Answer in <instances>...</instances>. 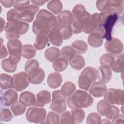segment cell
<instances>
[{"mask_svg": "<svg viewBox=\"0 0 124 124\" xmlns=\"http://www.w3.org/2000/svg\"><path fill=\"white\" fill-rule=\"evenodd\" d=\"M62 81V78L61 74L54 72L50 74L47 79L48 86L52 89H56L60 87Z\"/></svg>", "mask_w": 124, "mask_h": 124, "instance_id": "cell-20", "label": "cell"}, {"mask_svg": "<svg viewBox=\"0 0 124 124\" xmlns=\"http://www.w3.org/2000/svg\"><path fill=\"white\" fill-rule=\"evenodd\" d=\"M60 26L57 18L46 9L41 10L37 14L32 24V31L36 35H46L51 27Z\"/></svg>", "mask_w": 124, "mask_h": 124, "instance_id": "cell-1", "label": "cell"}, {"mask_svg": "<svg viewBox=\"0 0 124 124\" xmlns=\"http://www.w3.org/2000/svg\"><path fill=\"white\" fill-rule=\"evenodd\" d=\"M19 101L26 107L34 106L36 102V97L32 93L26 91L20 94Z\"/></svg>", "mask_w": 124, "mask_h": 124, "instance_id": "cell-21", "label": "cell"}, {"mask_svg": "<svg viewBox=\"0 0 124 124\" xmlns=\"http://www.w3.org/2000/svg\"><path fill=\"white\" fill-rule=\"evenodd\" d=\"M50 108L58 113H62L66 110L65 97L62 94L61 90H56L53 92L52 100Z\"/></svg>", "mask_w": 124, "mask_h": 124, "instance_id": "cell-7", "label": "cell"}, {"mask_svg": "<svg viewBox=\"0 0 124 124\" xmlns=\"http://www.w3.org/2000/svg\"><path fill=\"white\" fill-rule=\"evenodd\" d=\"M98 77L97 70L93 67H86L80 74L78 79L79 87L86 91L89 90L92 83Z\"/></svg>", "mask_w": 124, "mask_h": 124, "instance_id": "cell-4", "label": "cell"}, {"mask_svg": "<svg viewBox=\"0 0 124 124\" xmlns=\"http://www.w3.org/2000/svg\"><path fill=\"white\" fill-rule=\"evenodd\" d=\"M60 123L61 124H75L71 113L69 111H64L62 113L60 118Z\"/></svg>", "mask_w": 124, "mask_h": 124, "instance_id": "cell-42", "label": "cell"}, {"mask_svg": "<svg viewBox=\"0 0 124 124\" xmlns=\"http://www.w3.org/2000/svg\"><path fill=\"white\" fill-rule=\"evenodd\" d=\"M71 115L75 123H81L85 118V113L81 108L76 107L71 108Z\"/></svg>", "mask_w": 124, "mask_h": 124, "instance_id": "cell-29", "label": "cell"}, {"mask_svg": "<svg viewBox=\"0 0 124 124\" xmlns=\"http://www.w3.org/2000/svg\"><path fill=\"white\" fill-rule=\"evenodd\" d=\"M52 66L55 71L58 72H62L67 67L68 62L62 57L59 58L53 62Z\"/></svg>", "mask_w": 124, "mask_h": 124, "instance_id": "cell-36", "label": "cell"}, {"mask_svg": "<svg viewBox=\"0 0 124 124\" xmlns=\"http://www.w3.org/2000/svg\"><path fill=\"white\" fill-rule=\"evenodd\" d=\"M124 117L123 114H118L113 119V124H124Z\"/></svg>", "mask_w": 124, "mask_h": 124, "instance_id": "cell-52", "label": "cell"}, {"mask_svg": "<svg viewBox=\"0 0 124 124\" xmlns=\"http://www.w3.org/2000/svg\"><path fill=\"white\" fill-rule=\"evenodd\" d=\"M14 88L18 92L26 89L29 85L30 80L28 74L24 72H20L14 74L13 76Z\"/></svg>", "mask_w": 124, "mask_h": 124, "instance_id": "cell-11", "label": "cell"}, {"mask_svg": "<svg viewBox=\"0 0 124 124\" xmlns=\"http://www.w3.org/2000/svg\"><path fill=\"white\" fill-rule=\"evenodd\" d=\"M123 54H121L118 56L117 59L115 60L112 66H111L112 70L116 73H122L123 72L124 70V63H123Z\"/></svg>", "mask_w": 124, "mask_h": 124, "instance_id": "cell-41", "label": "cell"}, {"mask_svg": "<svg viewBox=\"0 0 124 124\" xmlns=\"http://www.w3.org/2000/svg\"><path fill=\"white\" fill-rule=\"evenodd\" d=\"M86 12V9L83 5L78 4L73 7L72 14L74 20H78L85 15Z\"/></svg>", "mask_w": 124, "mask_h": 124, "instance_id": "cell-35", "label": "cell"}, {"mask_svg": "<svg viewBox=\"0 0 124 124\" xmlns=\"http://www.w3.org/2000/svg\"><path fill=\"white\" fill-rule=\"evenodd\" d=\"M104 30L102 26H98L95 28L90 33L88 37V42L93 47L100 46L103 42Z\"/></svg>", "mask_w": 124, "mask_h": 124, "instance_id": "cell-9", "label": "cell"}, {"mask_svg": "<svg viewBox=\"0 0 124 124\" xmlns=\"http://www.w3.org/2000/svg\"><path fill=\"white\" fill-rule=\"evenodd\" d=\"M46 114V110L44 108L30 107L26 111V117L30 123H43L45 121Z\"/></svg>", "mask_w": 124, "mask_h": 124, "instance_id": "cell-6", "label": "cell"}, {"mask_svg": "<svg viewBox=\"0 0 124 124\" xmlns=\"http://www.w3.org/2000/svg\"><path fill=\"white\" fill-rule=\"evenodd\" d=\"M67 104L71 108L78 107L86 108L93 103V99L87 92L78 90L67 99Z\"/></svg>", "mask_w": 124, "mask_h": 124, "instance_id": "cell-2", "label": "cell"}, {"mask_svg": "<svg viewBox=\"0 0 124 124\" xmlns=\"http://www.w3.org/2000/svg\"><path fill=\"white\" fill-rule=\"evenodd\" d=\"M51 101V94L49 91L43 90L39 92L36 96V102L34 106L43 107Z\"/></svg>", "mask_w": 124, "mask_h": 124, "instance_id": "cell-16", "label": "cell"}, {"mask_svg": "<svg viewBox=\"0 0 124 124\" xmlns=\"http://www.w3.org/2000/svg\"><path fill=\"white\" fill-rule=\"evenodd\" d=\"M0 2L2 4V5L5 8H10L12 7L14 3V0H0Z\"/></svg>", "mask_w": 124, "mask_h": 124, "instance_id": "cell-54", "label": "cell"}, {"mask_svg": "<svg viewBox=\"0 0 124 124\" xmlns=\"http://www.w3.org/2000/svg\"><path fill=\"white\" fill-rule=\"evenodd\" d=\"M104 98L110 104L123 105L124 104V91L119 89L110 88L107 90L104 94Z\"/></svg>", "mask_w": 124, "mask_h": 124, "instance_id": "cell-8", "label": "cell"}, {"mask_svg": "<svg viewBox=\"0 0 124 124\" xmlns=\"http://www.w3.org/2000/svg\"><path fill=\"white\" fill-rule=\"evenodd\" d=\"M115 61L114 56L109 54H103L100 58V63L102 66L111 68Z\"/></svg>", "mask_w": 124, "mask_h": 124, "instance_id": "cell-37", "label": "cell"}, {"mask_svg": "<svg viewBox=\"0 0 124 124\" xmlns=\"http://www.w3.org/2000/svg\"><path fill=\"white\" fill-rule=\"evenodd\" d=\"M13 118V115L9 108H3L0 112V119L1 122H9Z\"/></svg>", "mask_w": 124, "mask_h": 124, "instance_id": "cell-47", "label": "cell"}, {"mask_svg": "<svg viewBox=\"0 0 124 124\" xmlns=\"http://www.w3.org/2000/svg\"><path fill=\"white\" fill-rule=\"evenodd\" d=\"M47 9L55 15L59 14L62 11L63 6L62 2L59 0L50 1L47 4Z\"/></svg>", "mask_w": 124, "mask_h": 124, "instance_id": "cell-34", "label": "cell"}, {"mask_svg": "<svg viewBox=\"0 0 124 124\" xmlns=\"http://www.w3.org/2000/svg\"><path fill=\"white\" fill-rule=\"evenodd\" d=\"M36 49L30 44H26L22 46L21 49V56L26 59H30L33 58L36 54Z\"/></svg>", "mask_w": 124, "mask_h": 124, "instance_id": "cell-28", "label": "cell"}, {"mask_svg": "<svg viewBox=\"0 0 124 124\" xmlns=\"http://www.w3.org/2000/svg\"><path fill=\"white\" fill-rule=\"evenodd\" d=\"M18 100V94L14 90L9 89L4 93L1 97L2 104L5 106H10Z\"/></svg>", "mask_w": 124, "mask_h": 124, "instance_id": "cell-18", "label": "cell"}, {"mask_svg": "<svg viewBox=\"0 0 124 124\" xmlns=\"http://www.w3.org/2000/svg\"><path fill=\"white\" fill-rule=\"evenodd\" d=\"M101 122V117L95 112L90 113L87 118V124H100Z\"/></svg>", "mask_w": 124, "mask_h": 124, "instance_id": "cell-45", "label": "cell"}, {"mask_svg": "<svg viewBox=\"0 0 124 124\" xmlns=\"http://www.w3.org/2000/svg\"><path fill=\"white\" fill-rule=\"evenodd\" d=\"M0 59L5 58L8 55V52L5 46L4 45H1L0 46Z\"/></svg>", "mask_w": 124, "mask_h": 124, "instance_id": "cell-53", "label": "cell"}, {"mask_svg": "<svg viewBox=\"0 0 124 124\" xmlns=\"http://www.w3.org/2000/svg\"><path fill=\"white\" fill-rule=\"evenodd\" d=\"M71 25L73 33L75 34H78L83 31L81 25L78 20H74Z\"/></svg>", "mask_w": 124, "mask_h": 124, "instance_id": "cell-50", "label": "cell"}, {"mask_svg": "<svg viewBox=\"0 0 124 124\" xmlns=\"http://www.w3.org/2000/svg\"><path fill=\"white\" fill-rule=\"evenodd\" d=\"M76 89L75 85L72 82L67 81L62 87L61 92L62 94L65 97L72 95Z\"/></svg>", "mask_w": 124, "mask_h": 124, "instance_id": "cell-32", "label": "cell"}, {"mask_svg": "<svg viewBox=\"0 0 124 124\" xmlns=\"http://www.w3.org/2000/svg\"><path fill=\"white\" fill-rule=\"evenodd\" d=\"M97 74L99 80L104 83L108 82L111 78L112 72L110 68L100 66L98 67Z\"/></svg>", "mask_w": 124, "mask_h": 124, "instance_id": "cell-22", "label": "cell"}, {"mask_svg": "<svg viewBox=\"0 0 124 124\" xmlns=\"http://www.w3.org/2000/svg\"><path fill=\"white\" fill-rule=\"evenodd\" d=\"M57 18L60 25H70L74 20L72 14L69 10L62 11L58 15Z\"/></svg>", "mask_w": 124, "mask_h": 124, "instance_id": "cell-23", "label": "cell"}, {"mask_svg": "<svg viewBox=\"0 0 124 124\" xmlns=\"http://www.w3.org/2000/svg\"><path fill=\"white\" fill-rule=\"evenodd\" d=\"M119 108L116 106L112 105L111 106V108L109 112L106 117L109 119H113L117 115L119 114Z\"/></svg>", "mask_w": 124, "mask_h": 124, "instance_id": "cell-51", "label": "cell"}, {"mask_svg": "<svg viewBox=\"0 0 124 124\" xmlns=\"http://www.w3.org/2000/svg\"><path fill=\"white\" fill-rule=\"evenodd\" d=\"M26 107L23 105L20 101H16L11 105L10 107L12 112L16 116L23 114L26 110Z\"/></svg>", "mask_w": 124, "mask_h": 124, "instance_id": "cell-40", "label": "cell"}, {"mask_svg": "<svg viewBox=\"0 0 124 124\" xmlns=\"http://www.w3.org/2000/svg\"><path fill=\"white\" fill-rule=\"evenodd\" d=\"M96 108L98 112L101 115L106 117L109 112L111 105L106 101L101 100L98 103Z\"/></svg>", "mask_w": 124, "mask_h": 124, "instance_id": "cell-33", "label": "cell"}, {"mask_svg": "<svg viewBox=\"0 0 124 124\" xmlns=\"http://www.w3.org/2000/svg\"><path fill=\"white\" fill-rule=\"evenodd\" d=\"M70 66L76 70H80L85 65L86 62L84 58L81 55H76L69 60Z\"/></svg>", "mask_w": 124, "mask_h": 124, "instance_id": "cell-25", "label": "cell"}, {"mask_svg": "<svg viewBox=\"0 0 124 124\" xmlns=\"http://www.w3.org/2000/svg\"><path fill=\"white\" fill-rule=\"evenodd\" d=\"M124 0H110L108 8L105 12L108 14H116L119 15L121 14L124 10Z\"/></svg>", "mask_w": 124, "mask_h": 124, "instance_id": "cell-19", "label": "cell"}, {"mask_svg": "<svg viewBox=\"0 0 124 124\" xmlns=\"http://www.w3.org/2000/svg\"><path fill=\"white\" fill-rule=\"evenodd\" d=\"M18 62L16 60L9 57V58L4 59L1 62V66L5 71L13 73L16 70L17 64Z\"/></svg>", "mask_w": 124, "mask_h": 124, "instance_id": "cell-24", "label": "cell"}, {"mask_svg": "<svg viewBox=\"0 0 124 124\" xmlns=\"http://www.w3.org/2000/svg\"><path fill=\"white\" fill-rule=\"evenodd\" d=\"M8 50L9 53V57L12 58L18 62L21 59L22 43L18 39H13L9 40L7 43Z\"/></svg>", "mask_w": 124, "mask_h": 124, "instance_id": "cell-12", "label": "cell"}, {"mask_svg": "<svg viewBox=\"0 0 124 124\" xmlns=\"http://www.w3.org/2000/svg\"><path fill=\"white\" fill-rule=\"evenodd\" d=\"M30 82L33 84H39L42 83L45 77V72L41 68L35 69L28 74Z\"/></svg>", "mask_w": 124, "mask_h": 124, "instance_id": "cell-15", "label": "cell"}, {"mask_svg": "<svg viewBox=\"0 0 124 124\" xmlns=\"http://www.w3.org/2000/svg\"><path fill=\"white\" fill-rule=\"evenodd\" d=\"M107 90L105 83L101 82H94L90 90L89 93L95 97H100L104 95Z\"/></svg>", "mask_w": 124, "mask_h": 124, "instance_id": "cell-17", "label": "cell"}, {"mask_svg": "<svg viewBox=\"0 0 124 124\" xmlns=\"http://www.w3.org/2000/svg\"><path fill=\"white\" fill-rule=\"evenodd\" d=\"M76 54L75 50L70 46H65L61 49V55L62 58L67 61L71 60Z\"/></svg>", "mask_w": 124, "mask_h": 124, "instance_id": "cell-38", "label": "cell"}, {"mask_svg": "<svg viewBox=\"0 0 124 124\" xmlns=\"http://www.w3.org/2000/svg\"><path fill=\"white\" fill-rule=\"evenodd\" d=\"M5 21L2 18H0V32H2L4 28Z\"/></svg>", "mask_w": 124, "mask_h": 124, "instance_id": "cell-56", "label": "cell"}, {"mask_svg": "<svg viewBox=\"0 0 124 124\" xmlns=\"http://www.w3.org/2000/svg\"><path fill=\"white\" fill-rule=\"evenodd\" d=\"M19 12L15 9L10 10L7 13V20L8 21H17L18 19Z\"/></svg>", "mask_w": 124, "mask_h": 124, "instance_id": "cell-48", "label": "cell"}, {"mask_svg": "<svg viewBox=\"0 0 124 124\" xmlns=\"http://www.w3.org/2000/svg\"><path fill=\"white\" fill-rule=\"evenodd\" d=\"M59 27H51L48 30L47 36L50 42L54 46H60L62 44V38L60 33Z\"/></svg>", "mask_w": 124, "mask_h": 124, "instance_id": "cell-14", "label": "cell"}, {"mask_svg": "<svg viewBox=\"0 0 124 124\" xmlns=\"http://www.w3.org/2000/svg\"><path fill=\"white\" fill-rule=\"evenodd\" d=\"M60 55V49L56 47H51L47 49L45 52L46 59L50 62H54L59 58Z\"/></svg>", "mask_w": 124, "mask_h": 124, "instance_id": "cell-27", "label": "cell"}, {"mask_svg": "<svg viewBox=\"0 0 124 124\" xmlns=\"http://www.w3.org/2000/svg\"><path fill=\"white\" fill-rule=\"evenodd\" d=\"M39 9V7L36 5L31 4L29 5L25 9L19 12V20L22 21L31 22L33 21L34 16Z\"/></svg>", "mask_w": 124, "mask_h": 124, "instance_id": "cell-13", "label": "cell"}, {"mask_svg": "<svg viewBox=\"0 0 124 124\" xmlns=\"http://www.w3.org/2000/svg\"><path fill=\"white\" fill-rule=\"evenodd\" d=\"M29 0H15L13 6L16 10L20 12L30 5Z\"/></svg>", "mask_w": 124, "mask_h": 124, "instance_id": "cell-46", "label": "cell"}, {"mask_svg": "<svg viewBox=\"0 0 124 124\" xmlns=\"http://www.w3.org/2000/svg\"><path fill=\"white\" fill-rule=\"evenodd\" d=\"M110 0H97L96 2V6L97 9L102 12L106 11L109 7Z\"/></svg>", "mask_w": 124, "mask_h": 124, "instance_id": "cell-49", "label": "cell"}, {"mask_svg": "<svg viewBox=\"0 0 124 124\" xmlns=\"http://www.w3.org/2000/svg\"><path fill=\"white\" fill-rule=\"evenodd\" d=\"M48 42V38L46 35L39 34L36 37L33 46L37 50H40L44 49Z\"/></svg>", "mask_w": 124, "mask_h": 124, "instance_id": "cell-30", "label": "cell"}, {"mask_svg": "<svg viewBox=\"0 0 124 124\" xmlns=\"http://www.w3.org/2000/svg\"><path fill=\"white\" fill-rule=\"evenodd\" d=\"M29 28V24L22 21H8L5 27L6 38L9 40L17 39L27 32Z\"/></svg>", "mask_w": 124, "mask_h": 124, "instance_id": "cell-3", "label": "cell"}, {"mask_svg": "<svg viewBox=\"0 0 124 124\" xmlns=\"http://www.w3.org/2000/svg\"><path fill=\"white\" fill-rule=\"evenodd\" d=\"M101 18L100 26L104 30V38L107 41L112 38V31L113 28L118 19V15L116 14H108L106 12L99 13Z\"/></svg>", "mask_w": 124, "mask_h": 124, "instance_id": "cell-5", "label": "cell"}, {"mask_svg": "<svg viewBox=\"0 0 124 124\" xmlns=\"http://www.w3.org/2000/svg\"><path fill=\"white\" fill-rule=\"evenodd\" d=\"M46 123L47 124H58L60 123V117L58 113L50 111L47 114Z\"/></svg>", "mask_w": 124, "mask_h": 124, "instance_id": "cell-44", "label": "cell"}, {"mask_svg": "<svg viewBox=\"0 0 124 124\" xmlns=\"http://www.w3.org/2000/svg\"><path fill=\"white\" fill-rule=\"evenodd\" d=\"M71 46L75 50L76 53L82 54L85 53L88 50V45L87 43L80 40H78L74 41Z\"/></svg>", "mask_w": 124, "mask_h": 124, "instance_id": "cell-31", "label": "cell"}, {"mask_svg": "<svg viewBox=\"0 0 124 124\" xmlns=\"http://www.w3.org/2000/svg\"><path fill=\"white\" fill-rule=\"evenodd\" d=\"M39 62L35 59H31L26 62L25 64V70L27 73H30L31 71L39 68Z\"/></svg>", "mask_w": 124, "mask_h": 124, "instance_id": "cell-43", "label": "cell"}, {"mask_svg": "<svg viewBox=\"0 0 124 124\" xmlns=\"http://www.w3.org/2000/svg\"><path fill=\"white\" fill-rule=\"evenodd\" d=\"M60 33L63 40H67L71 37L73 34V31L70 25H62L59 27Z\"/></svg>", "mask_w": 124, "mask_h": 124, "instance_id": "cell-39", "label": "cell"}, {"mask_svg": "<svg viewBox=\"0 0 124 124\" xmlns=\"http://www.w3.org/2000/svg\"><path fill=\"white\" fill-rule=\"evenodd\" d=\"M0 86L3 90L14 88L13 78L10 75L2 73L0 74Z\"/></svg>", "mask_w": 124, "mask_h": 124, "instance_id": "cell-26", "label": "cell"}, {"mask_svg": "<svg viewBox=\"0 0 124 124\" xmlns=\"http://www.w3.org/2000/svg\"><path fill=\"white\" fill-rule=\"evenodd\" d=\"M103 121L102 122H101V123H110L109 121H108V120H107V119H103V120H102Z\"/></svg>", "mask_w": 124, "mask_h": 124, "instance_id": "cell-57", "label": "cell"}, {"mask_svg": "<svg viewBox=\"0 0 124 124\" xmlns=\"http://www.w3.org/2000/svg\"><path fill=\"white\" fill-rule=\"evenodd\" d=\"M105 47L108 54L116 57L120 56L124 50L122 42L119 39L114 37L106 42Z\"/></svg>", "mask_w": 124, "mask_h": 124, "instance_id": "cell-10", "label": "cell"}, {"mask_svg": "<svg viewBox=\"0 0 124 124\" xmlns=\"http://www.w3.org/2000/svg\"><path fill=\"white\" fill-rule=\"evenodd\" d=\"M46 1L45 0H31V2H32L34 5H37V6H41L44 5Z\"/></svg>", "mask_w": 124, "mask_h": 124, "instance_id": "cell-55", "label": "cell"}]
</instances>
